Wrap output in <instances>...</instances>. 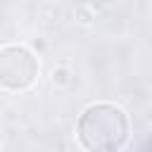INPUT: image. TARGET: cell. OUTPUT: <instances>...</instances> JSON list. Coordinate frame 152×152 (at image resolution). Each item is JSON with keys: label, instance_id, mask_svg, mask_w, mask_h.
Masks as SVG:
<instances>
[{"label": "cell", "instance_id": "obj_3", "mask_svg": "<svg viewBox=\"0 0 152 152\" xmlns=\"http://www.w3.org/2000/svg\"><path fill=\"white\" fill-rule=\"evenodd\" d=\"M50 81H52V86H57V88H66V86L74 83V74H71L69 66H55L52 74H50Z\"/></svg>", "mask_w": 152, "mask_h": 152}, {"label": "cell", "instance_id": "obj_2", "mask_svg": "<svg viewBox=\"0 0 152 152\" xmlns=\"http://www.w3.org/2000/svg\"><path fill=\"white\" fill-rule=\"evenodd\" d=\"M38 71H40V62L26 45H2L0 86L5 93H21L33 88Z\"/></svg>", "mask_w": 152, "mask_h": 152}, {"label": "cell", "instance_id": "obj_4", "mask_svg": "<svg viewBox=\"0 0 152 152\" xmlns=\"http://www.w3.org/2000/svg\"><path fill=\"white\" fill-rule=\"evenodd\" d=\"M74 19H76L81 26H90V24L95 21V10H93L90 5H86V2H83V5H78V7H76Z\"/></svg>", "mask_w": 152, "mask_h": 152}, {"label": "cell", "instance_id": "obj_1", "mask_svg": "<svg viewBox=\"0 0 152 152\" xmlns=\"http://www.w3.org/2000/svg\"><path fill=\"white\" fill-rule=\"evenodd\" d=\"M128 131V114L114 102H93L76 121V140L86 152H119Z\"/></svg>", "mask_w": 152, "mask_h": 152}]
</instances>
